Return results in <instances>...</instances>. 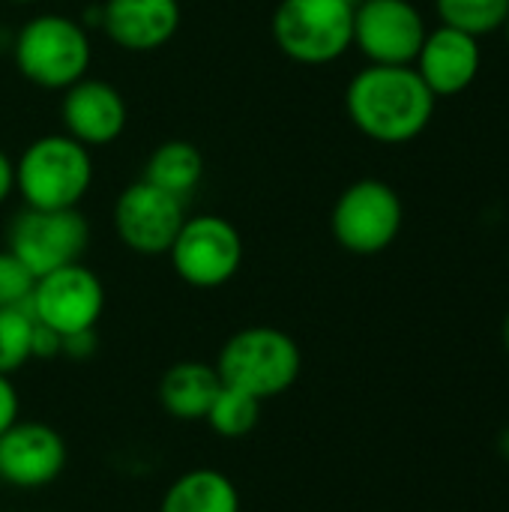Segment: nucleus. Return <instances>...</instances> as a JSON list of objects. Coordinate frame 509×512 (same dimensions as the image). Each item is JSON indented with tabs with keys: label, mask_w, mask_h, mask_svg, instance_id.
<instances>
[{
	"label": "nucleus",
	"mask_w": 509,
	"mask_h": 512,
	"mask_svg": "<svg viewBox=\"0 0 509 512\" xmlns=\"http://www.w3.org/2000/svg\"><path fill=\"white\" fill-rule=\"evenodd\" d=\"M15 192V162L9 159V153L0 147V204Z\"/></svg>",
	"instance_id": "obj_26"
},
{
	"label": "nucleus",
	"mask_w": 509,
	"mask_h": 512,
	"mask_svg": "<svg viewBox=\"0 0 509 512\" xmlns=\"http://www.w3.org/2000/svg\"><path fill=\"white\" fill-rule=\"evenodd\" d=\"M435 102V93L414 66L369 63L345 90L351 123L378 144H408L423 135L432 123Z\"/></svg>",
	"instance_id": "obj_1"
},
{
	"label": "nucleus",
	"mask_w": 509,
	"mask_h": 512,
	"mask_svg": "<svg viewBox=\"0 0 509 512\" xmlns=\"http://www.w3.org/2000/svg\"><path fill=\"white\" fill-rule=\"evenodd\" d=\"M90 243V225L78 207L33 210L24 207L6 228V249L33 273V279L81 261Z\"/></svg>",
	"instance_id": "obj_7"
},
{
	"label": "nucleus",
	"mask_w": 509,
	"mask_h": 512,
	"mask_svg": "<svg viewBox=\"0 0 509 512\" xmlns=\"http://www.w3.org/2000/svg\"><path fill=\"white\" fill-rule=\"evenodd\" d=\"M399 192L375 177L351 183L333 204L330 231L336 243L351 255H378L390 249L402 231Z\"/></svg>",
	"instance_id": "obj_6"
},
{
	"label": "nucleus",
	"mask_w": 509,
	"mask_h": 512,
	"mask_svg": "<svg viewBox=\"0 0 509 512\" xmlns=\"http://www.w3.org/2000/svg\"><path fill=\"white\" fill-rule=\"evenodd\" d=\"M126 99L123 93L102 78H81L63 90L60 120L66 135L84 147H108L126 129Z\"/></svg>",
	"instance_id": "obj_13"
},
{
	"label": "nucleus",
	"mask_w": 509,
	"mask_h": 512,
	"mask_svg": "<svg viewBox=\"0 0 509 512\" xmlns=\"http://www.w3.org/2000/svg\"><path fill=\"white\" fill-rule=\"evenodd\" d=\"M66 468V441L39 420H18L0 435V480L15 489L51 486Z\"/></svg>",
	"instance_id": "obj_12"
},
{
	"label": "nucleus",
	"mask_w": 509,
	"mask_h": 512,
	"mask_svg": "<svg viewBox=\"0 0 509 512\" xmlns=\"http://www.w3.org/2000/svg\"><path fill=\"white\" fill-rule=\"evenodd\" d=\"M159 512H240V492L228 474L192 468L165 489Z\"/></svg>",
	"instance_id": "obj_17"
},
{
	"label": "nucleus",
	"mask_w": 509,
	"mask_h": 512,
	"mask_svg": "<svg viewBox=\"0 0 509 512\" xmlns=\"http://www.w3.org/2000/svg\"><path fill=\"white\" fill-rule=\"evenodd\" d=\"M273 39L285 57L303 66L339 60L354 45L351 0H279Z\"/></svg>",
	"instance_id": "obj_5"
},
{
	"label": "nucleus",
	"mask_w": 509,
	"mask_h": 512,
	"mask_svg": "<svg viewBox=\"0 0 509 512\" xmlns=\"http://www.w3.org/2000/svg\"><path fill=\"white\" fill-rule=\"evenodd\" d=\"M111 222L126 249L138 255H168L186 222V201L147 180H135L117 195Z\"/></svg>",
	"instance_id": "obj_11"
},
{
	"label": "nucleus",
	"mask_w": 509,
	"mask_h": 512,
	"mask_svg": "<svg viewBox=\"0 0 509 512\" xmlns=\"http://www.w3.org/2000/svg\"><path fill=\"white\" fill-rule=\"evenodd\" d=\"M261 399L249 396L246 390H237L231 384H222L219 393L210 402V411L204 423L219 435V438H246L258 420H261Z\"/></svg>",
	"instance_id": "obj_19"
},
{
	"label": "nucleus",
	"mask_w": 509,
	"mask_h": 512,
	"mask_svg": "<svg viewBox=\"0 0 509 512\" xmlns=\"http://www.w3.org/2000/svg\"><path fill=\"white\" fill-rule=\"evenodd\" d=\"M150 186L186 201L204 180V156L201 150L186 138L162 141L144 162V174Z\"/></svg>",
	"instance_id": "obj_18"
},
{
	"label": "nucleus",
	"mask_w": 509,
	"mask_h": 512,
	"mask_svg": "<svg viewBox=\"0 0 509 512\" xmlns=\"http://www.w3.org/2000/svg\"><path fill=\"white\" fill-rule=\"evenodd\" d=\"M183 21L180 0H105L102 30L105 36L132 54L165 48Z\"/></svg>",
	"instance_id": "obj_14"
},
{
	"label": "nucleus",
	"mask_w": 509,
	"mask_h": 512,
	"mask_svg": "<svg viewBox=\"0 0 509 512\" xmlns=\"http://www.w3.org/2000/svg\"><path fill=\"white\" fill-rule=\"evenodd\" d=\"M63 354V336H57L54 330L36 324L33 330V360H51Z\"/></svg>",
	"instance_id": "obj_24"
},
{
	"label": "nucleus",
	"mask_w": 509,
	"mask_h": 512,
	"mask_svg": "<svg viewBox=\"0 0 509 512\" xmlns=\"http://www.w3.org/2000/svg\"><path fill=\"white\" fill-rule=\"evenodd\" d=\"M219 387H222V378H219L216 366L198 363V360H183V363H174L162 375L159 405L168 417L195 423V420L207 417L210 402L219 393Z\"/></svg>",
	"instance_id": "obj_16"
},
{
	"label": "nucleus",
	"mask_w": 509,
	"mask_h": 512,
	"mask_svg": "<svg viewBox=\"0 0 509 512\" xmlns=\"http://www.w3.org/2000/svg\"><path fill=\"white\" fill-rule=\"evenodd\" d=\"M504 30H507V42H509V15H507V24H504Z\"/></svg>",
	"instance_id": "obj_30"
},
{
	"label": "nucleus",
	"mask_w": 509,
	"mask_h": 512,
	"mask_svg": "<svg viewBox=\"0 0 509 512\" xmlns=\"http://www.w3.org/2000/svg\"><path fill=\"white\" fill-rule=\"evenodd\" d=\"M504 348H507V354H509V312H507V318H504Z\"/></svg>",
	"instance_id": "obj_28"
},
{
	"label": "nucleus",
	"mask_w": 509,
	"mask_h": 512,
	"mask_svg": "<svg viewBox=\"0 0 509 512\" xmlns=\"http://www.w3.org/2000/svg\"><path fill=\"white\" fill-rule=\"evenodd\" d=\"M498 450L504 453V459H509V426L501 432V438H498Z\"/></svg>",
	"instance_id": "obj_27"
},
{
	"label": "nucleus",
	"mask_w": 509,
	"mask_h": 512,
	"mask_svg": "<svg viewBox=\"0 0 509 512\" xmlns=\"http://www.w3.org/2000/svg\"><path fill=\"white\" fill-rule=\"evenodd\" d=\"M33 330L36 321L27 306L0 309V375H15L33 360Z\"/></svg>",
	"instance_id": "obj_21"
},
{
	"label": "nucleus",
	"mask_w": 509,
	"mask_h": 512,
	"mask_svg": "<svg viewBox=\"0 0 509 512\" xmlns=\"http://www.w3.org/2000/svg\"><path fill=\"white\" fill-rule=\"evenodd\" d=\"M174 273L201 291L228 285L243 264V237L234 222L216 213L186 216L168 249Z\"/></svg>",
	"instance_id": "obj_8"
},
{
	"label": "nucleus",
	"mask_w": 509,
	"mask_h": 512,
	"mask_svg": "<svg viewBox=\"0 0 509 512\" xmlns=\"http://www.w3.org/2000/svg\"><path fill=\"white\" fill-rule=\"evenodd\" d=\"M351 3H357V0H351Z\"/></svg>",
	"instance_id": "obj_31"
},
{
	"label": "nucleus",
	"mask_w": 509,
	"mask_h": 512,
	"mask_svg": "<svg viewBox=\"0 0 509 512\" xmlns=\"http://www.w3.org/2000/svg\"><path fill=\"white\" fill-rule=\"evenodd\" d=\"M93 345H96V330H87V333H75V336H63V354L60 357H90L93 354Z\"/></svg>",
	"instance_id": "obj_25"
},
{
	"label": "nucleus",
	"mask_w": 509,
	"mask_h": 512,
	"mask_svg": "<svg viewBox=\"0 0 509 512\" xmlns=\"http://www.w3.org/2000/svg\"><path fill=\"white\" fill-rule=\"evenodd\" d=\"M435 9L441 24L480 39L507 24L509 0H435Z\"/></svg>",
	"instance_id": "obj_20"
},
{
	"label": "nucleus",
	"mask_w": 509,
	"mask_h": 512,
	"mask_svg": "<svg viewBox=\"0 0 509 512\" xmlns=\"http://www.w3.org/2000/svg\"><path fill=\"white\" fill-rule=\"evenodd\" d=\"M15 69L36 87L66 90L90 69L93 48L87 27L60 12H42L24 21L12 42Z\"/></svg>",
	"instance_id": "obj_4"
},
{
	"label": "nucleus",
	"mask_w": 509,
	"mask_h": 512,
	"mask_svg": "<svg viewBox=\"0 0 509 512\" xmlns=\"http://www.w3.org/2000/svg\"><path fill=\"white\" fill-rule=\"evenodd\" d=\"M9 3H33V0H9Z\"/></svg>",
	"instance_id": "obj_29"
},
{
	"label": "nucleus",
	"mask_w": 509,
	"mask_h": 512,
	"mask_svg": "<svg viewBox=\"0 0 509 512\" xmlns=\"http://www.w3.org/2000/svg\"><path fill=\"white\" fill-rule=\"evenodd\" d=\"M483 54L480 42L471 33H462L456 27L441 24L438 30H429L423 39V48L414 60V69L426 81V87L441 96H459L468 90L480 72Z\"/></svg>",
	"instance_id": "obj_15"
},
{
	"label": "nucleus",
	"mask_w": 509,
	"mask_h": 512,
	"mask_svg": "<svg viewBox=\"0 0 509 512\" xmlns=\"http://www.w3.org/2000/svg\"><path fill=\"white\" fill-rule=\"evenodd\" d=\"M33 285H36L33 273L9 249H0V309L27 306Z\"/></svg>",
	"instance_id": "obj_22"
},
{
	"label": "nucleus",
	"mask_w": 509,
	"mask_h": 512,
	"mask_svg": "<svg viewBox=\"0 0 509 512\" xmlns=\"http://www.w3.org/2000/svg\"><path fill=\"white\" fill-rule=\"evenodd\" d=\"M18 414H21L18 390H15V384H12L9 375H0V435L21 420Z\"/></svg>",
	"instance_id": "obj_23"
},
{
	"label": "nucleus",
	"mask_w": 509,
	"mask_h": 512,
	"mask_svg": "<svg viewBox=\"0 0 509 512\" xmlns=\"http://www.w3.org/2000/svg\"><path fill=\"white\" fill-rule=\"evenodd\" d=\"M216 372L222 384L267 402L297 384L303 372V354L294 336L279 327H243L219 348Z\"/></svg>",
	"instance_id": "obj_3"
},
{
	"label": "nucleus",
	"mask_w": 509,
	"mask_h": 512,
	"mask_svg": "<svg viewBox=\"0 0 509 512\" xmlns=\"http://www.w3.org/2000/svg\"><path fill=\"white\" fill-rule=\"evenodd\" d=\"M102 309H105L102 279L81 261L39 276L27 300V312L33 315V321L54 330L57 336L96 330Z\"/></svg>",
	"instance_id": "obj_9"
},
{
	"label": "nucleus",
	"mask_w": 509,
	"mask_h": 512,
	"mask_svg": "<svg viewBox=\"0 0 509 512\" xmlns=\"http://www.w3.org/2000/svg\"><path fill=\"white\" fill-rule=\"evenodd\" d=\"M93 183L90 147L66 132L42 135L15 159V192L33 210H72Z\"/></svg>",
	"instance_id": "obj_2"
},
{
	"label": "nucleus",
	"mask_w": 509,
	"mask_h": 512,
	"mask_svg": "<svg viewBox=\"0 0 509 512\" xmlns=\"http://www.w3.org/2000/svg\"><path fill=\"white\" fill-rule=\"evenodd\" d=\"M426 33V21L411 0L354 3V45L369 63L414 66Z\"/></svg>",
	"instance_id": "obj_10"
}]
</instances>
